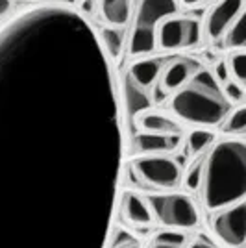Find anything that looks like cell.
<instances>
[{
	"instance_id": "obj_19",
	"label": "cell",
	"mask_w": 246,
	"mask_h": 248,
	"mask_svg": "<svg viewBox=\"0 0 246 248\" xmlns=\"http://www.w3.org/2000/svg\"><path fill=\"white\" fill-rule=\"evenodd\" d=\"M213 143H215V134L209 130H195V132H191L189 139H187L191 155L202 154L209 146H213Z\"/></svg>"
},
{
	"instance_id": "obj_8",
	"label": "cell",
	"mask_w": 246,
	"mask_h": 248,
	"mask_svg": "<svg viewBox=\"0 0 246 248\" xmlns=\"http://www.w3.org/2000/svg\"><path fill=\"white\" fill-rule=\"evenodd\" d=\"M200 41V22L191 17H170L157 30V45L163 50H182Z\"/></svg>"
},
{
	"instance_id": "obj_24",
	"label": "cell",
	"mask_w": 246,
	"mask_h": 248,
	"mask_svg": "<svg viewBox=\"0 0 246 248\" xmlns=\"http://www.w3.org/2000/svg\"><path fill=\"white\" fill-rule=\"evenodd\" d=\"M230 67H231V73H233L237 80L246 83V52L233 54L231 60H230Z\"/></svg>"
},
{
	"instance_id": "obj_12",
	"label": "cell",
	"mask_w": 246,
	"mask_h": 248,
	"mask_svg": "<svg viewBox=\"0 0 246 248\" xmlns=\"http://www.w3.org/2000/svg\"><path fill=\"white\" fill-rule=\"evenodd\" d=\"M123 89H124V111H126V121L132 123L139 113L150 109V106H152V94H150L148 89H144L139 83H135L130 74L124 78Z\"/></svg>"
},
{
	"instance_id": "obj_2",
	"label": "cell",
	"mask_w": 246,
	"mask_h": 248,
	"mask_svg": "<svg viewBox=\"0 0 246 248\" xmlns=\"http://www.w3.org/2000/svg\"><path fill=\"white\" fill-rule=\"evenodd\" d=\"M200 198L209 213L246 202V143L224 139L204 155Z\"/></svg>"
},
{
	"instance_id": "obj_13",
	"label": "cell",
	"mask_w": 246,
	"mask_h": 248,
	"mask_svg": "<svg viewBox=\"0 0 246 248\" xmlns=\"http://www.w3.org/2000/svg\"><path fill=\"white\" fill-rule=\"evenodd\" d=\"M200 71L198 63L193 60H174L172 63H169L165 67L163 74H161V85L163 91H178L182 85L191 80V76Z\"/></svg>"
},
{
	"instance_id": "obj_10",
	"label": "cell",
	"mask_w": 246,
	"mask_h": 248,
	"mask_svg": "<svg viewBox=\"0 0 246 248\" xmlns=\"http://www.w3.org/2000/svg\"><path fill=\"white\" fill-rule=\"evenodd\" d=\"M119 217L130 226H146L154 220V213L148 200L132 191H124L119 198Z\"/></svg>"
},
{
	"instance_id": "obj_20",
	"label": "cell",
	"mask_w": 246,
	"mask_h": 248,
	"mask_svg": "<svg viewBox=\"0 0 246 248\" xmlns=\"http://www.w3.org/2000/svg\"><path fill=\"white\" fill-rule=\"evenodd\" d=\"M100 35H102L104 48L108 50V54L111 58H117L124 46V31L117 28H104Z\"/></svg>"
},
{
	"instance_id": "obj_27",
	"label": "cell",
	"mask_w": 246,
	"mask_h": 248,
	"mask_svg": "<svg viewBox=\"0 0 246 248\" xmlns=\"http://www.w3.org/2000/svg\"><path fill=\"white\" fill-rule=\"evenodd\" d=\"M187 248H220V247L215 245V243H211V241H207V239H204V237H198V239H195Z\"/></svg>"
},
{
	"instance_id": "obj_26",
	"label": "cell",
	"mask_w": 246,
	"mask_h": 248,
	"mask_svg": "<svg viewBox=\"0 0 246 248\" xmlns=\"http://www.w3.org/2000/svg\"><path fill=\"white\" fill-rule=\"evenodd\" d=\"M215 78H216V82H228V78H230V73H228V65H226L224 62L216 63Z\"/></svg>"
},
{
	"instance_id": "obj_22",
	"label": "cell",
	"mask_w": 246,
	"mask_h": 248,
	"mask_svg": "<svg viewBox=\"0 0 246 248\" xmlns=\"http://www.w3.org/2000/svg\"><path fill=\"white\" fill-rule=\"evenodd\" d=\"M224 132L226 134H243V132H246V106L235 109L228 117V121L224 123Z\"/></svg>"
},
{
	"instance_id": "obj_18",
	"label": "cell",
	"mask_w": 246,
	"mask_h": 248,
	"mask_svg": "<svg viewBox=\"0 0 246 248\" xmlns=\"http://www.w3.org/2000/svg\"><path fill=\"white\" fill-rule=\"evenodd\" d=\"M185 243H187V237L184 232L165 230L152 239L150 248H185Z\"/></svg>"
},
{
	"instance_id": "obj_28",
	"label": "cell",
	"mask_w": 246,
	"mask_h": 248,
	"mask_svg": "<svg viewBox=\"0 0 246 248\" xmlns=\"http://www.w3.org/2000/svg\"><path fill=\"white\" fill-rule=\"evenodd\" d=\"M11 10V0H0V21L10 13Z\"/></svg>"
},
{
	"instance_id": "obj_9",
	"label": "cell",
	"mask_w": 246,
	"mask_h": 248,
	"mask_svg": "<svg viewBox=\"0 0 246 248\" xmlns=\"http://www.w3.org/2000/svg\"><path fill=\"white\" fill-rule=\"evenodd\" d=\"M243 11V0H220L218 4L213 6L205 19V31L211 39H218L224 35L226 30L233 26L239 13Z\"/></svg>"
},
{
	"instance_id": "obj_17",
	"label": "cell",
	"mask_w": 246,
	"mask_h": 248,
	"mask_svg": "<svg viewBox=\"0 0 246 248\" xmlns=\"http://www.w3.org/2000/svg\"><path fill=\"white\" fill-rule=\"evenodd\" d=\"M226 45L230 48H246V6L239 13L237 21L226 35Z\"/></svg>"
},
{
	"instance_id": "obj_14",
	"label": "cell",
	"mask_w": 246,
	"mask_h": 248,
	"mask_svg": "<svg viewBox=\"0 0 246 248\" xmlns=\"http://www.w3.org/2000/svg\"><path fill=\"white\" fill-rule=\"evenodd\" d=\"M163 71V62L161 60H141L132 65L130 69V76L135 83H139L144 89H150L157 80H159V74Z\"/></svg>"
},
{
	"instance_id": "obj_7",
	"label": "cell",
	"mask_w": 246,
	"mask_h": 248,
	"mask_svg": "<svg viewBox=\"0 0 246 248\" xmlns=\"http://www.w3.org/2000/svg\"><path fill=\"white\" fill-rule=\"evenodd\" d=\"M209 228L224 248H246V202L209 213Z\"/></svg>"
},
{
	"instance_id": "obj_5",
	"label": "cell",
	"mask_w": 246,
	"mask_h": 248,
	"mask_svg": "<svg viewBox=\"0 0 246 248\" xmlns=\"http://www.w3.org/2000/svg\"><path fill=\"white\" fill-rule=\"evenodd\" d=\"M130 174L137 186L170 191L182 182V167L170 155H141L130 163Z\"/></svg>"
},
{
	"instance_id": "obj_1",
	"label": "cell",
	"mask_w": 246,
	"mask_h": 248,
	"mask_svg": "<svg viewBox=\"0 0 246 248\" xmlns=\"http://www.w3.org/2000/svg\"><path fill=\"white\" fill-rule=\"evenodd\" d=\"M123 165L109 58L71 6L0 24V248H108Z\"/></svg>"
},
{
	"instance_id": "obj_25",
	"label": "cell",
	"mask_w": 246,
	"mask_h": 248,
	"mask_svg": "<svg viewBox=\"0 0 246 248\" xmlns=\"http://www.w3.org/2000/svg\"><path fill=\"white\" fill-rule=\"evenodd\" d=\"M224 94L228 96V100L230 102H239V100H243V89H241V85H237L233 82H228L224 87Z\"/></svg>"
},
{
	"instance_id": "obj_21",
	"label": "cell",
	"mask_w": 246,
	"mask_h": 248,
	"mask_svg": "<svg viewBox=\"0 0 246 248\" xmlns=\"http://www.w3.org/2000/svg\"><path fill=\"white\" fill-rule=\"evenodd\" d=\"M108 248H141V243H139V239L135 237L132 232H128L124 228H119V230L113 232Z\"/></svg>"
},
{
	"instance_id": "obj_4",
	"label": "cell",
	"mask_w": 246,
	"mask_h": 248,
	"mask_svg": "<svg viewBox=\"0 0 246 248\" xmlns=\"http://www.w3.org/2000/svg\"><path fill=\"white\" fill-rule=\"evenodd\" d=\"M178 0H135L134 24L130 33V54L143 56L157 46V30L167 19L174 17Z\"/></svg>"
},
{
	"instance_id": "obj_3",
	"label": "cell",
	"mask_w": 246,
	"mask_h": 248,
	"mask_svg": "<svg viewBox=\"0 0 246 248\" xmlns=\"http://www.w3.org/2000/svg\"><path fill=\"white\" fill-rule=\"evenodd\" d=\"M170 109L189 124L218 126L230 115L231 102L224 94V89H220L215 76L200 69L176 91L170 100Z\"/></svg>"
},
{
	"instance_id": "obj_6",
	"label": "cell",
	"mask_w": 246,
	"mask_h": 248,
	"mask_svg": "<svg viewBox=\"0 0 246 248\" xmlns=\"http://www.w3.org/2000/svg\"><path fill=\"white\" fill-rule=\"evenodd\" d=\"M159 224L174 230H193L200 224V211L193 198L185 193H165L146 198Z\"/></svg>"
},
{
	"instance_id": "obj_15",
	"label": "cell",
	"mask_w": 246,
	"mask_h": 248,
	"mask_svg": "<svg viewBox=\"0 0 246 248\" xmlns=\"http://www.w3.org/2000/svg\"><path fill=\"white\" fill-rule=\"evenodd\" d=\"M100 11L108 24L121 28L132 17V0H100Z\"/></svg>"
},
{
	"instance_id": "obj_11",
	"label": "cell",
	"mask_w": 246,
	"mask_h": 248,
	"mask_svg": "<svg viewBox=\"0 0 246 248\" xmlns=\"http://www.w3.org/2000/svg\"><path fill=\"white\" fill-rule=\"evenodd\" d=\"M180 145V135H163V134H139L135 135L132 150L134 154L163 155L172 152Z\"/></svg>"
},
{
	"instance_id": "obj_29",
	"label": "cell",
	"mask_w": 246,
	"mask_h": 248,
	"mask_svg": "<svg viewBox=\"0 0 246 248\" xmlns=\"http://www.w3.org/2000/svg\"><path fill=\"white\" fill-rule=\"evenodd\" d=\"M45 2H50V4H62V6H72L76 0H45Z\"/></svg>"
},
{
	"instance_id": "obj_16",
	"label": "cell",
	"mask_w": 246,
	"mask_h": 248,
	"mask_svg": "<svg viewBox=\"0 0 246 248\" xmlns=\"http://www.w3.org/2000/svg\"><path fill=\"white\" fill-rule=\"evenodd\" d=\"M141 126L146 134H163V135H180L182 134V126L176 124L172 119L165 117V115L148 113L141 119Z\"/></svg>"
},
{
	"instance_id": "obj_23",
	"label": "cell",
	"mask_w": 246,
	"mask_h": 248,
	"mask_svg": "<svg viewBox=\"0 0 246 248\" xmlns=\"http://www.w3.org/2000/svg\"><path fill=\"white\" fill-rule=\"evenodd\" d=\"M202 169H204V155L187 169V172H185V176H184L185 189H189V191H196V189H200V182H202Z\"/></svg>"
}]
</instances>
